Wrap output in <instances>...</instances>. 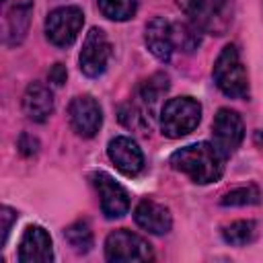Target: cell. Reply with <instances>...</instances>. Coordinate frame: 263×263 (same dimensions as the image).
Returning a JSON list of instances; mask_svg holds the SVG:
<instances>
[{
  "label": "cell",
  "mask_w": 263,
  "mask_h": 263,
  "mask_svg": "<svg viewBox=\"0 0 263 263\" xmlns=\"http://www.w3.org/2000/svg\"><path fill=\"white\" fill-rule=\"evenodd\" d=\"M222 238L232 247H245L257 238V224L253 220H236L222 226Z\"/></svg>",
  "instance_id": "e0dca14e"
},
{
  "label": "cell",
  "mask_w": 263,
  "mask_h": 263,
  "mask_svg": "<svg viewBox=\"0 0 263 263\" xmlns=\"http://www.w3.org/2000/svg\"><path fill=\"white\" fill-rule=\"evenodd\" d=\"M66 66L64 64H53L49 70V82H53L55 86H62L66 82Z\"/></svg>",
  "instance_id": "484cf974"
},
{
  "label": "cell",
  "mask_w": 263,
  "mask_h": 263,
  "mask_svg": "<svg viewBox=\"0 0 263 263\" xmlns=\"http://www.w3.org/2000/svg\"><path fill=\"white\" fill-rule=\"evenodd\" d=\"M37 148H39V142H37L33 136L23 134V136L18 138V150H21L23 156H33V154L37 152Z\"/></svg>",
  "instance_id": "d4e9b609"
},
{
  "label": "cell",
  "mask_w": 263,
  "mask_h": 263,
  "mask_svg": "<svg viewBox=\"0 0 263 263\" xmlns=\"http://www.w3.org/2000/svg\"><path fill=\"white\" fill-rule=\"evenodd\" d=\"M168 90V76L158 72L154 76H150L146 82H142L140 90H138V97H140V103L148 109V113L152 111V107L158 103L160 97H164Z\"/></svg>",
  "instance_id": "ac0fdd59"
},
{
  "label": "cell",
  "mask_w": 263,
  "mask_h": 263,
  "mask_svg": "<svg viewBox=\"0 0 263 263\" xmlns=\"http://www.w3.org/2000/svg\"><path fill=\"white\" fill-rule=\"evenodd\" d=\"M119 121L125 125V127H134V129H142V127H146V113L138 107V105H134V103H127V105H123L121 109H119Z\"/></svg>",
  "instance_id": "603a6c76"
},
{
  "label": "cell",
  "mask_w": 263,
  "mask_h": 263,
  "mask_svg": "<svg viewBox=\"0 0 263 263\" xmlns=\"http://www.w3.org/2000/svg\"><path fill=\"white\" fill-rule=\"evenodd\" d=\"M173 39H175V47H181L183 51H193L199 45L197 29L181 23H173Z\"/></svg>",
  "instance_id": "7402d4cb"
},
{
  "label": "cell",
  "mask_w": 263,
  "mask_h": 263,
  "mask_svg": "<svg viewBox=\"0 0 263 263\" xmlns=\"http://www.w3.org/2000/svg\"><path fill=\"white\" fill-rule=\"evenodd\" d=\"M201 119V105L191 97H177L164 103L160 111V127L168 138L191 134Z\"/></svg>",
  "instance_id": "3957f363"
},
{
  "label": "cell",
  "mask_w": 263,
  "mask_h": 263,
  "mask_svg": "<svg viewBox=\"0 0 263 263\" xmlns=\"http://www.w3.org/2000/svg\"><path fill=\"white\" fill-rule=\"evenodd\" d=\"M107 154H109L111 162L115 164V168L119 173H123L125 177H136L144 168V154H142L140 146L127 136L113 138L107 146Z\"/></svg>",
  "instance_id": "8fae6325"
},
{
  "label": "cell",
  "mask_w": 263,
  "mask_h": 263,
  "mask_svg": "<svg viewBox=\"0 0 263 263\" xmlns=\"http://www.w3.org/2000/svg\"><path fill=\"white\" fill-rule=\"evenodd\" d=\"M84 23V14L78 6H60L45 18V35L58 47H68L76 41Z\"/></svg>",
  "instance_id": "5b68a950"
},
{
  "label": "cell",
  "mask_w": 263,
  "mask_h": 263,
  "mask_svg": "<svg viewBox=\"0 0 263 263\" xmlns=\"http://www.w3.org/2000/svg\"><path fill=\"white\" fill-rule=\"evenodd\" d=\"M214 80L218 88L230 99H247L249 97V76L240 62L238 49L234 45H226L216 64H214Z\"/></svg>",
  "instance_id": "7a4b0ae2"
},
{
  "label": "cell",
  "mask_w": 263,
  "mask_h": 263,
  "mask_svg": "<svg viewBox=\"0 0 263 263\" xmlns=\"http://www.w3.org/2000/svg\"><path fill=\"white\" fill-rule=\"evenodd\" d=\"M105 257L113 263H129V261H150L152 247L142 236L129 230H115L105 240Z\"/></svg>",
  "instance_id": "277c9868"
},
{
  "label": "cell",
  "mask_w": 263,
  "mask_h": 263,
  "mask_svg": "<svg viewBox=\"0 0 263 263\" xmlns=\"http://www.w3.org/2000/svg\"><path fill=\"white\" fill-rule=\"evenodd\" d=\"M101 12L111 21H127L136 14L138 0H97Z\"/></svg>",
  "instance_id": "ffe728a7"
},
{
  "label": "cell",
  "mask_w": 263,
  "mask_h": 263,
  "mask_svg": "<svg viewBox=\"0 0 263 263\" xmlns=\"http://www.w3.org/2000/svg\"><path fill=\"white\" fill-rule=\"evenodd\" d=\"M212 136H214V146L222 152L224 158L234 154L245 138V125L240 115L232 109H220L212 123Z\"/></svg>",
  "instance_id": "52a82bcc"
},
{
  "label": "cell",
  "mask_w": 263,
  "mask_h": 263,
  "mask_svg": "<svg viewBox=\"0 0 263 263\" xmlns=\"http://www.w3.org/2000/svg\"><path fill=\"white\" fill-rule=\"evenodd\" d=\"M53 259L51 236L41 226H27L18 245L21 263H49Z\"/></svg>",
  "instance_id": "7c38bea8"
},
{
  "label": "cell",
  "mask_w": 263,
  "mask_h": 263,
  "mask_svg": "<svg viewBox=\"0 0 263 263\" xmlns=\"http://www.w3.org/2000/svg\"><path fill=\"white\" fill-rule=\"evenodd\" d=\"M144 41L146 47L150 49V53L160 60V62H168L175 49V39H173V23H168L162 16H154L148 25H146V33H144Z\"/></svg>",
  "instance_id": "4fadbf2b"
},
{
  "label": "cell",
  "mask_w": 263,
  "mask_h": 263,
  "mask_svg": "<svg viewBox=\"0 0 263 263\" xmlns=\"http://www.w3.org/2000/svg\"><path fill=\"white\" fill-rule=\"evenodd\" d=\"M31 21V2L16 4L8 10L6 14V25H4V41L6 45H18L29 29Z\"/></svg>",
  "instance_id": "2e32d148"
},
{
  "label": "cell",
  "mask_w": 263,
  "mask_h": 263,
  "mask_svg": "<svg viewBox=\"0 0 263 263\" xmlns=\"http://www.w3.org/2000/svg\"><path fill=\"white\" fill-rule=\"evenodd\" d=\"M92 185L99 193L101 199V210L105 214V218L113 220V218H121L123 214H127L129 210V193L107 173H95L92 175Z\"/></svg>",
  "instance_id": "ba28073f"
},
{
  "label": "cell",
  "mask_w": 263,
  "mask_h": 263,
  "mask_svg": "<svg viewBox=\"0 0 263 263\" xmlns=\"http://www.w3.org/2000/svg\"><path fill=\"white\" fill-rule=\"evenodd\" d=\"M23 111L35 123L47 121L53 113V95L49 86L41 82H31L23 95Z\"/></svg>",
  "instance_id": "9a60e30c"
},
{
  "label": "cell",
  "mask_w": 263,
  "mask_h": 263,
  "mask_svg": "<svg viewBox=\"0 0 263 263\" xmlns=\"http://www.w3.org/2000/svg\"><path fill=\"white\" fill-rule=\"evenodd\" d=\"M0 212H2L0 214V220H2V245H6L8 234H10V228L16 222V212L12 208H8V205H4Z\"/></svg>",
  "instance_id": "cb8c5ba5"
},
{
  "label": "cell",
  "mask_w": 263,
  "mask_h": 263,
  "mask_svg": "<svg viewBox=\"0 0 263 263\" xmlns=\"http://www.w3.org/2000/svg\"><path fill=\"white\" fill-rule=\"evenodd\" d=\"M64 236L76 253H88L90 247H92V232H90V226L84 220H78V222L70 224L64 230Z\"/></svg>",
  "instance_id": "d6986e66"
},
{
  "label": "cell",
  "mask_w": 263,
  "mask_h": 263,
  "mask_svg": "<svg viewBox=\"0 0 263 263\" xmlns=\"http://www.w3.org/2000/svg\"><path fill=\"white\" fill-rule=\"evenodd\" d=\"M224 156L222 152L210 144V142H197L189 144L185 148H179L171 156L173 168L185 173L193 183L208 185L222 177L224 173Z\"/></svg>",
  "instance_id": "6da1fadb"
},
{
  "label": "cell",
  "mask_w": 263,
  "mask_h": 263,
  "mask_svg": "<svg viewBox=\"0 0 263 263\" xmlns=\"http://www.w3.org/2000/svg\"><path fill=\"white\" fill-rule=\"evenodd\" d=\"M134 220L140 228H144L146 232L150 234H166L173 226V218H171V212L152 201V199H142L136 210H134Z\"/></svg>",
  "instance_id": "5bb4252c"
},
{
  "label": "cell",
  "mask_w": 263,
  "mask_h": 263,
  "mask_svg": "<svg viewBox=\"0 0 263 263\" xmlns=\"http://www.w3.org/2000/svg\"><path fill=\"white\" fill-rule=\"evenodd\" d=\"M109 58H111V43H109L105 31L99 27H92L86 33L82 49H80V58H78L80 70L88 78H97L105 72Z\"/></svg>",
  "instance_id": "8992f818"
},
{
  "label": "cell",
  "mask_w": 263,
  "mask_h": 263,
  "mask_svg": "<svg viewBox=\"0 0 263 263\" xmlns=\"http://www.w3.org/2000/svg\"><path fill=\"white\" fill-rule=\"evenodd\" d=\"M261 201V191L255 185H247V187H236L228 193L222 195L220 203L222 205H230V208H240V205H255Z\"/></svg>",
  "instance_id": "44dd1931"
},
{
  "label": "cell",
  "mask_w": 263,
  "mask_h": 263,
  "mask_svg": "<svg viewBox=\"0 0 263 263\" xmlns=\"http://www.w3.org/2000/svg\"><path fill=\"white\" fill-rule=\"evenodd\" d=\"M68 117L72 129L82 138H92L103 123V111L90 95H80L72 99L68 107Z\"/></svg>",
  "instance_id": "9c48e42d"
},
{
  "label": "cell",
  "mask_w": 263,
  "mask_h": 263,
  "mask_svg": "<svg viewBox=\"0 0 263 263\" xmlns=\"http://www.w3.org/2000/svg\"><path fill=\"white\" fill-rule=\"evenodd\" d=\"M187 16L197 31L218 33L226 27V0H187Z\"/></svg>",
  "instance_id": "30bf717a"
}]
</instances>
